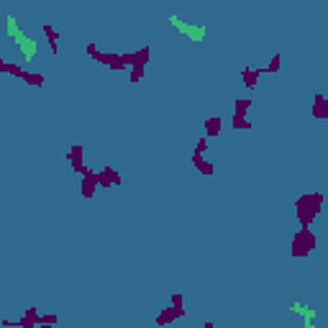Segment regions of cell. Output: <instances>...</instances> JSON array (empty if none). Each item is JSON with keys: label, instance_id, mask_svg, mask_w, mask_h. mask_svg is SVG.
<instances>
[{"label": "cell", "instance_id": "30bf717a", "mask_svg": "<svg viewBox=\"0 0 328 328\" xmlns=\"http://www.w3.org/2000/svg\"><path fill=\"white\" fill-rule=\"evenodd\" d=\"M41 31H44V36H46V44H49L52 57H57V54H59V39H62V34H59L52 24H41Z\"/></svg>", "mask_w": 328, "mask_h": 328}, {"label": "cell", "instance_id": "8992f818", "mask_svg": "<svg viewBox=\"0 0 328 328\" xmlns=\"http://www.w3.org/2000/svg\"><path fill=\"white\" fill-rule=\"evenodd\" d=\"M92 59H95V62H100L103 67H108L110 72H126V69H128V64H126L123 54H118V52H98Z\"/></svg>", "mask_w": 328, "mask_h": 328}, {"label": "cell", "instance_id": "d6986e66", "mask_svg": "<svg viewBox=\"0 0 328 328\" xmlns=\"http://www.w3.org/2000/svg\"><path fill=\"white\" fill-rule=\"evenodd\" d=\"M24 82H26L29 87H41V85L46 82V77H44L41 72H26V77H24Z\"/></svg>", "mask_w": 328, "mask_h": 328}, {"label": "cell", "instance_id": "5bb4252c", "mask_svg": "<svg viewBox=\"0 0 328 328\" xmlns=\"http://www.w3.org/2000/svg\"><path fill=\"white\" fill-rule=\"evenodd\" d=\"M82 154H85V149H82V144H72V146L67 149V154H64V159H67L69 164H77V161H82Z\"/></svg>", "mask_w": 328, "mask_h": 328}, {"label": "cell", "instance_id": "4fadbf2b", "mask_svg": "<svg viewBox=\"0 0 328 328\" xmlns=\"http://www.w3.org/2000/svg\"><path fill=\"white\" fill-rule=\"evenodd\" d=\"M80 190H82V198H85V200H92V198H95V190H98V180H95V172L82 177V185H80Z\"/></svg>", "mask_w": 328, "mask_h": 328}, {"label": "cell", "instance_id": "d4e9b609", "mask_svg": "<svg viewBox=\"0 0 328 328\" xmlns=\"http://www.w3.org/2000/svg\"><path fill=\"white\" fill-rule=\"evenodd\" d=\"M6 64H8L6 59H0V75H6Z\"/></svg>", "mask_w": 328, "mask_h": 328}, {"label": "cell", "instance_id": "8fae6325", "mask_svg": "<svg viewBox=\"0 0 328 328\" xmlns=\"http://www.w3.org/2000/svg\"><path fill=\"white\" fill-rule=\"evenodd\" d=\"M262 75H267V72H264V67H256V69L244 67V69H241V82L246 85V90H254V87L259 85V77H262Z\"/></svg>", "mask_w": 328, "mask_h": 328}, {"label": "cell", "instance_id": "277c9868", "mask_svg": "<svg viewBox=\"0 0 328 328\" xmlns=\"http://www.w3.org/2000/svg\"><path fill=\"white\" fill-rule=\"evenodd\" d=\"M170 24H172V29H177L182 36H188L190 41H203L205 39V26H193V24H185V21H180V16H170Z\"/></svg>", "mask_w": 328, "mask_h": 328}, {"label": "cell", "instance_id": "5b68a950", "mask_svg": "<svg viewBox=\"0 0 328 328\" xmlns=\"http://www.w3.org/2000/svg\"><path fill=\"white\" fill-rule=\"evenodd\" d=\"M95 180H98V188L110 190V188H115V185H121V182H123V175L113 167V164H103V170H100V172H95Z\"/></svg>", "mask_w": 328, "mask_h": 328}, {"label": "cell", "instance_id": "ffe728a7", "mask_svg": "<svg viewBox=\"0 0 328 328\" xmlns=\"http://www.w3.org/2000/svg\"><path fill=\"white\" fill-rule=\"evenodd\" d=\"M57 323H59V315L57 313H39L36 325H57Z\"/></svg>", "mask_w": 328, "mask_h": 328}, {"label": "cell", "instance_id": "9c48e42d", "mask_svg": "<svg viewBox=\"0 0 328 328\" xmlns=\"http://www.w3.org/2000/svg\"><path fill=\"white\" fill-rule=\"evenodd\" d=\"M190 161H193V167H195L203 177H216V164H213V161H208V159H205V154H195V151H193Z\"/></svg>", "mask_w": 328, "mask_h": 328}, {"label": "cell", "instance_id": "7402d4cb", "mask_svg": "<svg viewBox=\"0 0 328 328\" xmlns=\"http://www.w3.org/2000/svg\"><path fill=\"white\" fill-rule=\"evenodd\" d=\"M208 149H210L208 136H200V138H198V144H195V154H208Z\"/></svg>", "mask_w": 328, "mask_h": 328}, {"label": "cell", "instance_id": "9a60e30c", "mask_svg": "<svg viewBox=\"0 0 328 328\" xmlns=\"http://www.w3.org/2000/svg\"><path fill=\"white\" fill-rule=\"evenodd\" d=\"M251 105H254V100H251V98H236V100H233V113L246 115V113L251 110Z\"/></svg>", "mask_w": 328, "mask_h": 328}, {"label": "cell", "instance_id": "7c38bea8", "mask_svg": "<svg viewBox=\"0 0 328 328\" xmlns=\"http://www.w3.org/2000/svg\"><path fill=\"white\" fill-rule=\"evenodd\" d=\"M221 131H223V118H221V115L205 118V136H208V138H218Z\"/></svg>", "mask_w": 328, "mask_h": 328}, {"label": "cell", "instance_id": "603a6c76", "mask_svg": "<svg viewBox=\"0 0 328 328\" xmlns=\"http://www.w3.org/2000/svg\"><path fill=\"white\" fill-rule=\"evenodd\" d=\"M98 52H100V49H98V44H95V41H87V44H85V54H87L90 59H92Z\"/></svg>", "mask_w": 328, "mask_h": 328}, {"label": "cell", "instance_id": "e0dca14e", "mask_svg": "<svg viewBox=\"0 0 328 328\" xmlns=\"http://www.w3.org/2000/svg\"><path fill=\"white\" fill-rule=\"evenodd\" d=\"M279 69H282V54H279V52H274V54H272V59H269V64L264 67V72H267V75H277Z\"/></svg>", "mask_w": 328, "mask_h": 328}, {"label": "cell", "instance_id": "2e32d148", "mask_svg": "<svg viewBox=\"0 0 328 328\" xmlns=\"http://www.w3.org/2000/svg\"><path fill=\"white\" fill-rule=\"evenodd\" d=\"M251 126H254V123H249L246 115L233 113V118H231V128H233V131H251Z\"/></svg>", "mask_w": 328, "mask_h": 328}, {"label": "cell", "instance_id": "44dd1931", "mask_svg": "<svg viewBox=\"0 0 328 328\" xmlns=\"http://www.w3.org/2000/svg\"><path fill=\"white\" fill-rule=\"evenodd\" d=\"M128 69H131V72H128V80H131V82H141V80H144L146 67H141V64H131Z\"/></svg>", "mask_w": 328, "mask_h": 328}, {"label": "cell", "instance_id": "ba28073f", "mask_svg": "<svg viewBox=\"0 0 328 328\" xmlns=\"http://www.w3.org/2000/svg\"><path fill=\"white\" fill-rule=\"evenodd\" d=\"M310 115H313L315 121H328V98H325L323 92H315V95H313Z\"/></svg>", "mask_w": 328, "mask_h": 328}, {"label": "cell", "instance_id": "cb8c5ba5", "mask_svg": "<svg viewBox=\"0 0 328 328\" xmlns=\"http://www.w3.org/2000/svg\"><path fill=\"white\" fill-rule=\"evenodd\" d=\"M170 302H172V305H185V295H182V292H172V295H170Z\"/></svg>", "mask_w": 328, "mask_h": 328}, {"label": "cell", "instance_id": "3957f363", "mask_svg": "<svg viewBox=\"0 0 328 328\" xmlns=\"http://www.w3.org/2000/svg\"><path fill=\"white\" fill-rule=\"evenodd\" d=\"M6 26H8V36L13 39V44L24 52V59H26V62H31V59L36 57V52H39V44H36L29 34H24V31H21V26H18L16 16H8V18H6Z\"/></svg>", "mask_w": 328, "mask_h": 328}, {"label": "cell", "instance_id": "6da1fadb", "mask_svg": "<svg viewBox=\"0 0 328 328\" xmlns=\"http://www.w3.org/2000/svg\"><path fill=\"white\" fill-rule=\"evenodd\" d=\"M325 205V195L323 193H302L295 200V218L302 228H310L315 223V218L323 213Z\"/></svg>", "mask_w": 328, "mask_h": 328}, {"label": "cell", "instance_id": "7a4b0ae2", "mask_svg": "<svg viewBox=\"0 0 328 328\" xmlns=\"http://www.w3.org/2000/svg\"><path fill=\"white\" fill-rule=\"evenodd\" d=\"M318 249V236L313 228H297L290 239V256L292 259H308Z\"/></svg>", "mask_w": 328, "mask_h": 328}, {"label": "cell", "instance_id": "52a82bcc", "mask_svg": "<svg viewBox=\"0 0 328 328\" xmlns=\"http://www.w3.org/2000/svg\"><path fill=\"white\" fill-rule=\"evenodd\" d=\"M180 318H185V305H170V308L159 310V315L154 318V323L156 325H172Z\"/></svg>", "mask_w": 328, "mask_h": 328}, {"label": "cell", "instance_id": "ac0fdd59", "mask_svg": "<svg viewBox=\"0 0 328 328\" xmlns=\"http://www.w3.org/2000/svg\"><path fill=\"white\" fill-rule=\"evenodd\" d=\"M26 72H29V69H24V67H21V64H16V62H8V64H6V75H8V77L24 80V77H26Z\"/></svg>", "mask_w": 328, "mask_h": 328}]
</instances>
